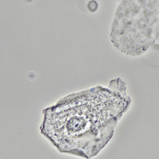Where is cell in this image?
Instances as JSON below:
<instances>
[{
    "mask_svg": "<svg viewBox=\"0 0 159 159\" xmlns=\"http://www.w3.org/2000/svg\"><path fill=\"white\" fill-rule=\"evenodd\" d=\"M61 112L52 107L47 110L57 120L45 121L55 125L53 127L42 129L56 145L61 142L75 145L94 155L110 140L114 129L115 118L111 105L101 93L91 90L74 95L62 100L56 106ZM51 131V132H52Z\"/></svg>",
    "mask_w": 159,
    "mask_h": 159,
    "instance_id": "1",
    "label": "cell"
},
{
    "mask_svg": "<svg viewBox=\"0 0 159 159\" xmlns=\"http://www.w3.org/2000/svg\"><path fill=\"white\" fill-rule=\"evenodd\" d=\"M97 4L94 1H92L89 2L88 5V7L89 10L92 12H93L95 11L97 9Z\"/></svg>",
    "mask_w": 159,
    "mask_h": 159,
    "instance_id": "2",
    "label": "cell"
}]
</instances>
